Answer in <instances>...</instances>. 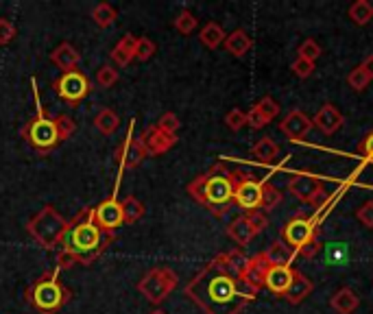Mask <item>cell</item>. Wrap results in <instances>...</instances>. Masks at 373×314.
Listing matches in <instances>:
<instances>
[{
	"instance_id": "13",
	"label": "cell",
	"mask_w": 373,
	"mask_h": 314,
	"mask_svg": "<svg viewBox=\"0 0 373 314\" xmlns=\"http://www.w3.org/2000/svg\"><path fill=\"white\" fill-rule=\"evenodd\" d=\"M140 140H142V144H144L146 155H151V157L164 155V153L171 151V148L177 144V136H171V133L162 131L157 125L146 127V129L142 131Z\"/></svg>"
},
{
	"instance_id": "4",
	"label": "cell",
	"mask_w": 373,
	"mask_h": 314,
	"mask_svg": "<svg viewBox=\"0 0 373 314\" xmlns=\"http://www.w3.org/2000/svg\"><path fill=\"white\" fill-rule=\"evenodd\" d=\"M238 182V171L225 168V164H216L207 173L195 177L186 186V192L199 205L207 207L216 218H223L234 203V192Z\"/></svg>"
},
{
	"instance_id": "21",
	"label": "cell",
	"mask_w": 373,
	"mask_h": 314,
	"mask_svg": "<svg viewBox=\"0 0 373 314\" xmlns=\"http://www.w3.org/2000/svg\"><path fill=\"white\" fill-rule=\"evenodd\" d=\"M312 288H315V284H312V279H310L308 275L300 273V271H295L293 284H290V288L286 290L284 299H286L288 304L297 306V304H302L304 299H308V297H310Z\"/></svg>"
},
{
	"instance_id": "7",
	"label": "cell",
	"mask_w": 373,
	"mask_h": 314,
	"mask_svg": "<svg viewBox=\"0 0 373 314\" xmlns=\"http://www.w3.org/2000/svg\"><path fill=\"white\" fill-rule=\"evenodd\" d=\"M177 284H179V277L173 268L155 266L138 281V290L148 304L159 306L162 302H166V297L177 288Z\"/></svg>"
},
{
	"instance_id": "42",
	"label": "cell",
	"mask_w": 373,
	"mask_h": 314,
	"mask_svg": "<svg viewBox=\"0 0 373 314\" xmlns=\"http://www.w3.org/2000/svg\"><path fill=\"white\" fill-rule=\"evenodd\" d=\"M225 125L227 129L232 131H241L243 127H247V114L243 110H232L227 116H225Z\"/></svg>"
},
{
	"instance_id": "27",
	"label": "cell",
	"mask_w": 373,
	"mask_h": 314,
	"mask_svg": "<svg viewBox=\"0 0 373 314\" xmlns=\"http://www.w3.org/2000/svg\"><path fill=\"white\" fill-rule=\"evenodd\" d=\"M251 153H253V157H256L258 162H262V164H273L279 157V146L275 144L273 138L264 136V138H260L256 142V146L251 148Z\"/></svg>"
},
{
	"instance_id": "31",
	"label": "cell",
	"mask_w": 373,
	"mask_h": 314,
	"mask_svg": "<svg viewBox=\"0 0 373 314\" xmlns=\"http://www.w3.org/2000/svg\"><path fill=\"white\" fill-rule=\"evenodd\" d=\"M349 18L354 24L365 26L373 20V5L369 0H356V3L349 7Z\"/></svg>"
},
{
	"instance_id": "3",
	"label": "cell",
	"mask_w": 373,
	"mask_h": 314,
	"mask_svg": "<svg viewBox=\"0 0 373 314\" xmlns=\"http://www.w3.org/2000/svg\"><path fill=\"white\" fill-rule=\"evenodd\" d=\"M33 96H35L37 110H35V116L31 118V121L22 125L20 136L35 153L46 155V153L55 151L62 142H66L68 138L74 136L77 123H74L72 118L66 116V114H57V116L46 114V110H44V105L40 101V89H37L35 79H33Z\"/></svg>"
},
{
	"instance_id": "43",
	"label": "cell",
	"mask_w": 373,
	"mask_h": 314,
	"mask_svg": "<svg viewBox=\"0 0 373 314\" xmlns=\"http://www.w3.org/2000/svg\"><path fill=\"white\" fill-rule=\"evenodd\" d=\"M290 70H293L295 77L308 79L310 74L315 72V64H312V62H306V59H302V57H297L295 62H293V66H290Z\"/></svg>"
},
{
	"instance_id": "23",
	"label": "cell",
	"mask_w": 373,
	"mask_h": 314,
	"mask_svg": "<svg viewBox=\"0 0 373 314\" xmlns=\"http://www.w3.org/2000/svg\"><path fill=\"white\" fill-rule=\"evenodd\" d=\"M264 253H266L268 262H271V266H290L293 258L297 256V251L293 247H288L281 238L268 245V249Z\"/></svg>"
},
{
	"instance_id": "26",
	"label": "cell",
	"mask_w": 373,
	"mask_h": 314,
	"mask_svg": "<svg viewBox=\"0 0 373 314\" xmlns=\"http://www.w3.org/2000/svg\"><path fill=\"white\" fill-rule=\"evenodd\" d=\"M94 127L96 131L101 133V136L110 138L112 133L121 127V118H118V114L110 107H103L96 116H94Z\"/></svg>"
},
{
	"instance_id": "17",
	"label": "cell",
	"mask_w": 373,
	"mask_h": 314,
	"mask_svg": "<svg viewBox=\"0 0 373 314\" xmlns=\"http://www.w3.org/2000/svg\"><path fill=\"white\" fill-rule=\"evenodd\" d=\"M312 123H315V127L321 133H325V136H332V133H336L342 127V114L338 112V107L334 103H325L323 107L317 112Z\"/></svg>"
},
{
	"instance_id": "39",
	"label": "cell",
	"mask_w": 373,
	"mask_h": 314,
	"mask_svg": "<svg viewBox=\"0 0 373 314\" xmlns=\"http://www.w3.org/2000/svg\"><path fill=\"white\" fill-rule=\"evenodd\" d=\"M155 42L148 37H138V49H136V59L138 62H148L155 55Z\"/></svg>"
},
{
	"instance_id": "9",
	"label": "cell",
	"mask_w": 373,
	"mask_h": 314,
	"mask_svg": "<svg viewBox=\"0 0 373 314\" xmlns=\"http://www.w3.org/2000/svg\"><path fill=\"white\" fill-rule=\"evenodd\" d=\"M319 234H321V227L317 225V218L295 216L281 227V241L297 251L312 241H319Z\"/></svg>"
},
{
	"instance_id": "25",
	"label": "cell",
	"mask_w": 373,
	"mask_h": 314,
	"mask_svg": "<svg viewBox=\"0 0 373 314\" xmlns=\"http://www.w3.org/2000/svg\"><path fill=\"white\" fill-rule=\"evenodd\" d=\"M227 236L232 238V241H234L238 247H247V245L253 241V238H256V232L251 229V225L247 223V218L241 216V218L232 220L229 225H227Z\"/></svg>"
},
{
	"instance_id": "28",
	"label": "cell",
	"mask_w": 373,
	"mask_h": 314,
	"mask_svg": "<svg viewBox=\"0 0 373 314\" xmlns=\"http://www.w3.org/2000/svg\"><path fill=\"white\" fill-rule=\"evenodd\" d=\"M225 37H227V33L223 31V26L216 24V22H207V24L201 28V33H199L201 44L210 49V51H216L220 44H225Z\"/></svg>"
},
{
	"instance_id": "36",
	"label": "cell",
	"mask_w": 373,
	"mask_h": 314,
	"mask_svg": "<svg viewBox=\"0 0 373 314\" xmlns=\"http://www.w3.org/2000/svg\"><path fill=\"white\" fill-rule=\"evenodd\" d=\"M175 28H177V31L182 33V35H190V33L197 28V18L192 16L190 11H182V13H179V16L175 18Z\"/></svg>"
},
{
	"instance_id": "24",
	"label": "cell",
	"mask_w": 373,
	"mask_h": 314,
	"mask_svg": "<svg viewBox=\"0 0 373 314\" xmlns=\"http://www.w3.org/2000/svg\"><path fill=\"white\" fill-rule=\"evenodd\" d=\"M330 306L336 314H354L356 308L361 306V299L352 288H340L332 295Z\"/></svg>"
},
{
	"instance_id": "16",
	"label": "cell",
	"mask_w": 373,
	"mask_h": 314,
	"mask_svg": "<svg viewBox=\"0 0 373 314\" xmlns=\"http://www.w3.org/2000/svg\"><path fill=\"white\" fill-rule=\"evenodd\" d=\"M293 277H295V268H290V266H271V268H268V273H266L264 288H268L277 297H284L286 290L290 288Z\"/></svg>"
},
{
	"instance_id": "34",
	"label": "cell",
	"mask_w": 373,
	"mask_h": 314,
	"mask_svg": "<svg viewBox=\"0 0 373 314\" xmlns=\"http://www.w3.org/2000/svg\"><path fill=\"white\" fill-rule=\"evenodd\" d=\"M96 85L98 87H103V89H110L116 81H118V70L114 68V66H110V64H105V66H101L98 70H96Z\"/></svg>"
},
{
	"instance_id": "5",
	"label": "cell",
	"mask_w": 373,
	"mask_h": 314,
	"mask_svg": "<svg viewBox=\"0 0 373 314\" xmlns=\"http://www.w3.org/2000/svg\"><path fill=\"white\" fill-rule=\"evenodd\" d=\"M26 302L37 314H57L70 302V290L59 279V268L42 273L26 288Z\"/></svg>"
},
{
	"instance_id": "1",
	"label": "cell",
	"mask_w": 373,
	"mask_h": 314,
	"mask_svg": "<svg viewBox=\"0 0 373 314\" xmlns=\"http://www.w3.org/2000/svg\"><path fill=\"white\" fill-rule=\"evenodd\" d=\"M247 260L241 249L212 258L186 284V297L203 314H241L260 293L245 277Z\"/></svg>"
},
{
	"instance_id": "44",
	"label": "cell",
	"mask_w": 373,
	"mask_h": 314,
	"mask_svg": "<svg viewBox=\"0 0 373 314\" xmlns=\"http://www.w3.org/2000/svg\"><path fill=\"white\" fill-rule=\"evenodd\" d=\"M356 216H358V220H361L365 227L373 229V201H365L361 207H358Z\"/></svg>"
},
{
	"instance_id": "50",
	"label": "cell",
	"mask_w": 373,
	"mask_h": 314,
	"mask_svg": "<svg viewBox=\"0 0 373 314\" xmlns=\"http://www.w3.org/2000/svg\"><path fill=\"white\" fill-rule=\"evenodd\" d=\"M151 314H166V312H164V310H153Z\"/></svg>"
},
{
	"instance_id": "22",
	"label": "cell",
	"mask_w": 373,
	"mask_h": 314,
	"mask_svg": "<svg viewBox=\"0 0 373 314\" xmlns=\"http://www.w3.org/2000/svg\"><path fill=\"white\" fill-rule=\"evenodd\" d=\"M223 46H225V51L229 55L243 57V55H247L253 49V40H251V35L245 31V28H236L234 33H227L225 44H223Z\"/></svg>"
},
{
	"instance_id": "12",
	"label": "cell",
	"mask_w": 373,
	"mask_h": 314,
	"mask_svg": "<svg viewBox=\"0 0 373 314\" xmlns=\"http://www.w3.org/2000/svg\"><path fill=\"white\" fill-rule=\"evenodd\" d=\"M260 192H262V184H258L256 179L245 173H238L236 192H234L236 205H241L245 212H249V209H260Z\"/></svg>"
},
{
	"instance_id": "19",
	"label": "cell",
	"mask_w": 373,
	"mask_h": 314,
	"mask_svg": "<svg viewBox=\"0 0 373 314\" xmlns=\"http://www.w3.org/2000/svg\"><path fill=\"white\" fill-rule=\"evenodd\" d=\"M51 62L59 68V70H64V72H72V70H77L79 62H81V53L72 46V44L68 42H62L59 46L51 53Z\"/></svg>"
},
{
	"instance_id": "32",
	"label": "cell",
	"mask_w": 373,
	"mask_h": 314,
	"mask_svg": "<svg viewBox=\"0 0 373 314\" xmlns=\"http://www.w3.org/2000/svg\"><path fill=\"white\" fill-rule=\"evenodd\" d=\"M281 203V192L273 186V184H268V182H264L262 184V192H260V209H275L277 205Z\"/></svg>"
},
{
	"instance_id": "47",
	"label": "cell",
	"mask_w": 373,
	"mask_h": 314,
	"mask_svg": "<svg viewBox=\"0 0 373 314\" xmlns=\"http://www.w3.org/2000/svg\"><path fill=\"white\" fill-rule=\"evenodd\" d=\"M319 251H321V243H319V241H312V243H308L306 247L297 249V256H302V258H306V260H312Z\"/></svg>"
},
{
	"instance_id": "14",
	"label": "cell",
	"mask_w": 373,
	"mask_h": 314,
	"mask_svg": "<svg viewBox=\"0 0 373 314\" xmlns=\"http://www.w3.org/2000/svg\"><path fill=\"white\" fill-rule=\"evenodd\" d=\"M315 127V123L310 121V118L304 114V112H300V110H293L284 121L279 123V131L284 133V136L290 140V142H302L308 133H310V129Z\"/></svg>"
},
{
	"instance_id": "6",
	"label": "cell",
	"mask_w": 373,
	"mask_h": 314,
	"mask_svg": "<svg viewBox=\"0 0 373 314\" xmlns=\"http://www.w3.org/2000/svg\"><path fill=\"white\" fill-rule=\"evenodd\" d=\"M68 220L57 212V207L44 205L40 212L26 223V232L33 241L46 251H53L59 247L62 238L66 234Z\"/></svg>"
},
{
	"instance_id": "45",
	"label": "cell",
	"mask_w": 373,
	"mask_h": 314,
	"mask_svg": "<svg viewBox=\"0 0 373 314\" xmlns=\"http://www.w3.org/2000/svg\"><path fill=\"white\" fill-rule=\"evenodd\" d=\"M332 201V192H327L325 190V186H321V190L312 197V201H310V205L317 209V212H321V209H325L327 207V203Z\"/></svg>"
},
{
	"instance_id": "29",
	"label": "cell",
	"mask_w": 373,
	"mask_h": 314,
	"mask_svg": "<svg viewBox=\"0 0 373 314\" xmlns=\"http://www.w3.org/2000/svg\"><path fill=\"white\" fill-rule=\"evenodd\" d=\"M89 18L94 20L96 26L110 28L116 22V18H118V11L110 3H98V5L92 7V11H89Z\"/></svg>"
},
{
	"instance_id": "38",
	"label": "cell",
	"mask_w": 373,
	"mask_h": 314,
	"mask_svg": "<svg viewBox=\"0 0 373 314\" xmlns=\"http://www.w3.org/2000/svg\"><path fill=\"white\" fill-rule=\"evenodd\" d=\"M297 53H300V57L306 59V62H312V64H315L317 59L321 57V46H319V44H317L315 40H306Z\"/></svg>"
},
{
	"instance_id": "41",
	"label": "cell",
	"mask_w": 373,
	"mask_h": 314,
	"mask_svg": "<svg viewBox=\"0 0 373 314\" xmlns=\"http://www.w3.org/2000/svg\"><path fill=\"white\" fill-rule=\"evenodd\" d=\"M16 35H18V28L13 26V22L7 20V18H0V46L11 44L13 40H16Z\"/></svg>"
},
{
	"instance_id": "15",
	"label": "cell",
	"mask_w": 373,
	"mask_h": 314,
	"mask_svg": "<svg viewBox=\"0 0 373 314\" xmlns=\"http://www.w3.org/2000/svg\"><path fill=\"white\" fill-rule=\"evenodd\" d=\"M323 182L317 177V175H308V173H300V175H295L290 182H288V192L293 194V197L297 201H302V203H310L312 197L321 190Z\"/></svg>"
},
{
	"instance_id": "33",
	"label": "cell",
	"mask_w": 373,
	"mask_h": 314,
	"mask_svg": "<svg viewBox=\"0 0 373 314\" xmlns=\"http://www.w3.org/2000/svg\"><path fill=\"white\" fill-rule=\"evenodd\" d=\"M347 83H349V87L354 89V92H365L367 85L371 83V79H369V74L363 70V66H356L347 74Z\"/></svg>"
},
{
	"instance_id": "18",
	"label": "cell",
	"mask_w": 373,
	"mask_h": 314,
	"mask_svg": "<svg viewBox=\"0 0 373 314\" xmlns=\"http://www.w3.org/2000/svg\"><path fill=\"white\" fill-rule=\"evenodd\" d=\"M268 268H271V262H268L266 258V253H258V256H253L247 260L245 264V277L247 281L251 284L253 288H264V281H266V273H268Z\"/></svg>"
},
{
	"instance_id": "48",
	"label": "cell",
	"mask_w": 373,
	"mask_h": 314,
	"mask_svg": "<svg viewBox=\"0 0 373 314\" xmlns=\"http://www.w3.org/2000/svg\"><path fill=\"white\" fill-rule=\"evenodd\" d=\"M361 153L365 155L367 162L373 164V133H369V136L363 140V144H361Z\"/></svg>"
},
{
	"instance_id": "46",
	"label": "cell",
	"mask_w": 373,
	"mask_h": 314,
	"mask_svg": "<svg viewBox=\"0 0 373 314\" xmlns=\"http://www.w3.org/2000/svg\"><path fill=\"white\" fill-rule=\"evenodd\" d=\"M268 123L264 121V116L253 107L249 114H247V127H251V129H262V127H266Z\"/></svg>"
},
{
	"instance_id": "40",
	"label": "cell",
	"mask_w": 373,
	"mask_h": 314,
	"mask_svg": "<svg viewBox=\"0 0 373 314\" xmlns=\"http://www.w3.org/2000/svg\"><path fill=\"white\" fill-rule=\"evenodd\" d=\"M162 131H166V133H171V136H177V131H179V127H182V123H179V118L173 114V112H166L164 114L159 121L155 123Z\"/></svg>"
},
{
	"instance_id": "35",
	"label": "cell",
	"mask_w": 373,
	"mask_h": 314,
	"mask_svg": "<svg viewBox=\"0 0 373 314\" xmlns=\"http://www.w3.org/2000/svg\"><path fill=\"white\" fill-rule=\"evenodd\" d=\"M243 216L247 218V223L251 225V229L256 232V236L268 227V216H266L264 209H249V212H245Z\"/></svg>"
},
{
	"instance_id": "49",
	"label": "cell",
	"mask_w": 373,
	"mask_h": 314,
	"mask_svg": "<svg viewBox=\"0 0 373 314\" xmlns=\"http://www.w3.org/2000/svg\"><path fill=\"white\" fill-rule=\"evenodd\" d=\"M361 66H363V70L369 74V79L373 81V55H369V57L365 59V62H363Z\"/></svg>"
},
{
	"instance_id": "2",
	"label": "cell",
	"mask_w": 373,
	"mask_h": 314,
	"mask_svg": "<svg viewBox=\"0 0 373 314\" xmlns=\"http://www.w3.org/2000/svg\"><path fill=\"white\" fill-rule=\"evenodd\" d=\"M114 243V234H107L94 218V207H83L72 220H68L66 234L59 243L57 268L89 266L98 260Z\"/></svg>"
},
{
	"instance_id": "10",
	"label": "cell",
	"mask_w": 373,
	"mask_h": 314,
	"mask_svg": "<svg viewBox=\"0 0 373 314\" xmlns=\"http://www.w3.org/2000/svg\"><path fill=\"white\" fill-rule=\"evenodd\" d=\"M144 157H148V155L144 151L142 140L136 138V121H131L129 129H127V136H125L123 144L118 146V151H116V159H118V166H121V173L138 168L140 164L144 162Z\"/></svg>"
},
{
	"instance_id": "20",
	"label": "cell",
	"mask_w": 373,
	"mask_h": 314,
	"mask_svg": "<svg viewBox=\"0 0 373 314\" xmlns=\"http://www.w3.org/2000/svg\"><path fill=\"white\" fill-rule=\"evenodd\" d=\"M136 49H138V37L131 35V33H127V35L112 49L110 57H112V62H114L116 66L125 68V66H129V64L133 62V59H136Z\"/></svg>"
},
{
	"instance_id": "11",
	"label": "cell",
	"mask_w": 373,
	"mask_h": 314,
	"mask_svg": "<svg viewBox=\"0 0 373 314\" xmlns=\"http://www.w3.org/2000/svg\"><path fill=\"white\" fill-rule=\"evenodd\" d=\"M94 218L98 225L105 229L107 234H116V229L125 225V212H123V201H118L116 192H112V197L105 201H101L94 207Z\"/></svg>"
},
{
	"instance_id": "37",
	"label": "cell",
	"mask_w": 373,
	"mask_h": 314,
	"mask_svg": "<svg viewBox=\"0 0 373 314\" xmlns=\"http://www.w3.org/2000/svg\"><path fill=\"white\" fill-rule=\"evenodd\" d=\"M256 110L264 116V121H266V123H271L273 118L279 114V105H277V101H275V98H271V96H264L262 101H258Z\"/></svg>"
},
{
	"instance_id": "30",
	"label": "cell",
	"mask_w": 373,
	"mask_h": 314,
	"mask_svg": "<svg viewBox=\"0 0 373 314\" xmlns=\"http://www.w3.org/2000/svg\"><path fill=\"white\" fill-rule=\"evenodd\" d=\"M123 212H125V225H133V223H138L144 216L146 207L138 197L129 194V197L123 199Z\"/></svg>"
},
{
	"instance_id": "8",
	"label": "cell",
	"mask_w": 373,
	"mask_h": 314,
	"mask_svg": "<svg viewBox=\"0 0 373 314\" xmlns=\"http://www.w3.org/2000/svg\"><path fill=\"white\" fill-rule=\"evenodd\" d=\"M55 94L68 105H79L92 94V81L85 72L81 70H72V72H62L59 77L53 81Z\"/></svg>"
}]
</instances>
